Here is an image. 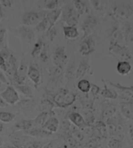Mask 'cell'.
<instances>
[{
  "label": "cell",
  "instance_id": "6da1fadb",
  "mask_svg": "<svg viewBox=\"0 0 133 148\" xmlns=\"http://www.w3.org/2000/svg\"><path fill=\"white\" fill-rule=\"evenodd\" d=\"M110 15L117 22H125L133 15V1H114Z\"/></svg>",
  "mask_w": 133,
  "mask_h": 148
},
{
  "label": "cell",
  "instance_id": "7a4b0ae2",
  "mask_svg": "<svg viewBox=\"0 0 133 148\" xmlns=\"http://www.w3.org/2000/svg\"><path fill=\"white\" fill-rule=\"evenodd\" d=\"M61 20L65 22L68 26H74L78 24L80 15L76 11L74 5L67 4L61 9Z\"/></svg>",
  "mask_w": 133,
  "mask_h": 148
},
{
  "label": "cell",
  "instance_id": "3957f363",
  "mask_svg": "<svg viewBox=\"0 0 133 148\" xmlns=\"http://www.w3.org/2000/svg\"><path fill=\"white\" fill-rule=\"evenodd\" d=\"M108 52L114 57L120 61H129L132 58V53L127 46L119 45L108 48Z\"/></svg>",
  "mask_w": 133,
  "mask_h": 148
},
{
  "label": "cell",
  "instance_id": "277c9868",
  "mask_svg": "<svg viewBox=\"0 0 133 148\" xmlns=\"http://www.w3.org/2000/svg\"><path fill=\"white\" fill-rule=\"evenodd\" d=\"M47 11L39 12H27L22 15V22L25 26H37L44 18Z\"/></svg>",
  "mask_w": 133,
  "mask_h": 148
},
{
  "label": "cell",
  "instance_id": "5b68a950",
  "mask_svg": "<svg viewBox=\"0 0 133 148\" xmlns=\"http://www.w3.org/2000/svg\"><path fill=\"white\" fill-rule=\"evenodd\" d=\"M97 39V37L93 34L82 39L79 47V51L81 54L84 56H87L94 52L95 50Z\"/></svg>",
  "mask_w": 133,
  "mask_h": 148
},
{
  "label": "cell",
  "instance_id": "8992f818",
  "mask_svg": "<svg viewBox=\"0 0 133 148\" xmlns=\"http://www.w3.org/2000/svg\"><path fill=\"white\" fill-rule=\"evenodd\" d=\"M108 84L112 88L116 89L119 92L121 101L130 102L133 101V86H122L119 83H115L108 81Z\"/></svg>",
  "mask_w": 133,
  "mask_h": 148
},
{
  "label": "cell",
  "instance_id": "52a82bcc",
  "mask_svg": "<svg viewBox=\"0 0 133 148\" xmlns=\"http://www.w3.org/2000/svg\"><path fill=\"white\" fill-rule=\"evenodd\" d=\"M99 18L93 15L89 14L84 19L83 24H82V31L83 32V37L82 39H85L89 35H92L93 30L95 29L99 23Z\"/></svg>",
  "mask_w": 133,
  "mask_h": 148
},
{
  "label": "cell",
  "instance_id": "ba28073f",
  "mask_svg": "<svg viewBox=\"0 0 133 148\" xmlns=\"http://www.w3.org/2000/svg\"><path fill=\"white\" fill-rule=\"evenodd\" d=\"M14 33L25 43H32L35 38L34 31L32 28L24 25L14 29Z\"/></svg>",
  "mask_w": 133,
  "mask_h": 148
},
{
  "label": "cell",
  "instance_id": "9c48e42d",
  "mask_svg": "<svg viewBox=\"0 0 133 148\" xmlns=\"http://www.w3.org/2000/svg\"><path fill=\"white\" fill-rule=\"evenodd\" d=\"M0 97L7 104H11V105H14L20 101L19 93L16 89L12 86H7L5 90L0 94Z\"/></svg>",
  "mask_w": 133,
  "mask_h": 148
},
{
  "label": "cell",
  "instance_id": "30bf717a",
  "mask_svg": "<svg viewBox=\"0 0 133 148\" xmlns=\"http://www.w3.org/2000/svg\"><path fill=\"white\" fill-rule=\"evenodd\" d=\"M53 63L55 66L63 68L66 65L68 62V56L66 53L64 47H58L53 53Z\"/></svg>",
  "mask_w": 133,
  "mask_h": 148
},
{
  "label": "cell",
  "instance_id": "8fae6325",
  "mask_svg": "<svg viewBox=\"0 0 133 148\" xmlns=\"http://www.w3.org/2000/svg\"><path fill=\"white\" fill-rule=\"evenodd\" d=\"M108 38L109 47L123 45V42L125 41L123 32L121 28H120L118 25H115L112 28Z\"/></svg>",
  "mask_w": 133,
  "mask_h": 148
},
{
  "label": "cell",
  "instance_id": "7c38bea8",
  "mask_svg": "<svg viewBox=\"0 0 133 148\" xmlns=\"http://www.w3.org/2000/svg\"><path fill=\"white\" fill-rule=\"evenodd\" d=\"M27 71L28 68L27 65L25 63L22 62L20 63L17 71L14 74L13 79H12V80L15 82V84L22 85L24 84L27 76Z\"/></svg>",
  "mask_w": 133,
  "mask_h": 148
},
{
  "label": "cell",
  "instance_id": "4fadbf2b",
  "mask_svg": "<svg viewBox=\"0 0 133 148\" xmlns=\"http://www.w3.org/2000/svg\"><path fill=\"white\" fill-rule=\"evenodd\" d=\"M69 119L75 127L79 129H85L89 127V125L86 123L84 117L78 112H73L69 115Z\"/></svg>",
  "mask_w": 133,
  "mask_h": 148
},
{
  "label": "cell",
  "instance_id": "5bb4252c",
  "mask_svg": "<svg viewBox=\"0 0 133 148\" xmlns=\"http://www.w3.org/2000/svg\"><path fill=\"white\" fill-rule=\"evenodd\" d=\"M27 76L32 81V82L34 84L35 88H37L40 82L41 75H40L39 69L36 65L34 64L30 65L29 68H28Z\"/></svg>",
  "mask_w": 133,
  "mask_h": 148
},
{
  "label": "cell",
  "instance_id": "9a60e30c",
  "mask_svg": "<svg viewBox=\"0 0 133 148\" xmlns=\"http://www.w3.org/2000/svg\"><path fill=\"white\" fill-rule=\"evenodd\" d=\"M120 110L121 114L125 118L133 120V101H121Z\"/></svg>",
  "mask_w": 133,
  "mask_h": 148
},
{
  "label": "cell",
  "instance_id": "2e32d148",
  "mask_svg": "<svg viewBox=\"0 0 133 148\" xmlns=\"http://www.w3.org/2000/svg\"><path fill=\"white\" fill-rule=\"evenodd\" d=\"M90 69V64H89V59L84 58L79 63L76 71V79L79 80L83 77L88 72Z\"/></svg>",
  "mask_w": 133,
  "mask_h": 148
},
{
  "label": "cell",
  "instance_id": "e0dca14e",
  "mask_svg": "<svg viewBox=\"0 0 133 148\" xmlns=\"http://www.w3.org/2000/svg\"><path fill=\"white\" fill-rule=\"evenodd\" d=\"M42 128L47 130V131L51 132V133L56 132L60 128V121L57 117L51 116L47 119Z\"/></svg>",
  "mask_w": 133,
  "mask_h": 148
},
{
  "label": "cell",
  "instance_id": "ac0fdd59",
  "mask_svg": "<svg viewBox=\"0 0 133 148\" xmlns=\"http://www.w3.org/2000/svg\"><path fill=\"white\" fill-rule=\"evenodd\" d=\"M34 127V121L30 119H21L17 121L14 125V128L16 131L26 132L29 131Z\"/></svg>",
  "mask_w": 133,
  "mask_h": 148
},
{
  "label": "cell",
  "instance_id": "d6986e66",
  "mask_svg": "<svg viewBox=\"0 0 133 148\" xmlns=\"http://www.w3.org/2000/svg\"><path fill=\"white\" fill-rule=\"evenodd\" d=\"M132 65L129 61H120L117 63L116 70L119 75L126 76L131 72Z\"/></svg>",
  "mask_w": 133,
  "mask_h": 148
},
{
  "label": "cell",
  "instance_id": "ffe728a7",
  "mask_svg": "<svg viewBox=\"0 0 133 148\" xmlns=\"http://www.w3.org/2000/svg\"><path fill=\"white\" fill-rule=\"evenodd\" d=\"M26 134L31 136L37 138H46L52 134V133L47 131V130L43 128H37V127H35V128L30 129L29 131H26Z\"/></svg>",
  "mask_w": 133,
  "mask_h": 148
},
{
  "label": "cell",
  "instance_id": "44dd1931",
  "mask_svg": "<svg viewBox=\"0 0 133 148\" xmlns=\"http://www.w3.org/2000/svg\"><path fill=\"white\" fill-rule=\"evenodd\" d=\"M63 29L64 35L66 39H75L79 36V32L76 27L63 25Z\"/></svg>",
  "mask_w": 133,
  "mask_h": 148
},
{
  "label": "cell",
  "instance_id": "7402d4cb",
  "mask_svg": "<svg viewBox=\"0 0 133 148\" xmlns=\"http://www.w3.org/2000/svg\"><path fill=\"white\" fill-rule=\"evenodd\" d=\"M18 103L20 109L24 112H32L35 106V101L32 99H25V100L19 101Z\"/></svg>",
  "mask_w": 133,
  "mask_h": 148
},
{
  "label": "cell",
  "instance_id": "603a6c76",
  "mask_svg": "<svg viewBox=\"0 0 133 148\" xmlns=\"http://www.w3.org/2000/svg\"><path fill=\"white\" fill-rule=\"evenodd\" d=\"M50 114L47 112H41L35 117V119L33 120L34 121V127L37 128H42L44 125L47 119L49 118Z\"/></svg>",
  "mask_w": 133,
  "mask_h": 148
},
{
  "label": "cell",
  "instance_id": "cb8c5ba5",
  "mask_svg": "<svg viewBox=\"0 0 133 148\" xmlns=\"http://www.w3.org/2000/svg\"><path fill=\"white\" fill-rule=\"evenodd\" d=\"M101 95L104 98L108 99H116L118 97V93H117L116 90H112V89H110L108 88V86L106 85L104 86V88L103 90L101 91Z\"/></svg>",
  "mask_w": 133,
  "mask_h": 148
},
{
  "label": "cell",
  "instance_id": "d4e9b609",
  "mask_svg": "<svg viewBox=\"0 0 133 148\" xmlns=\"http://www.w3.org/2000/svg\"><path fill=\"white\" fill-rule=\"evenodd\" d=\"M76 99V95L75 93L68 90L66 91L63 104V108L70 106L75 103Z\"/></svg>",
  "mask_w": 133,
  "mask_h": 148
},
{
  "label": "cell",
  "instance_id": "484cf974",
  "mask_svg": "<svg viewBox=\"0 0 133 148\" xmlns=\"http://www.w3.org/2000/svg\"><path fill=\"white\" fill-rule=\"evenodd\" d=\"M15 89L17 90L19 92L21 93L23 95L29 97L32 99L33 96V94L32 92V89L30 87L27 85H24V84H22V85H19V84H15Z\"/></svg>",
  "mask_w": 133,
  "mask_h": 148
},
{
  "label": "cell",
  "instance_id": "4316f807",
  "mask_svg": "<svg viewBox=\"0 0 133 148\" xmlns=\"http://www.w3.org/2000/svg\"><path fill=\"white\" fill-rule=\"evenodd\" d=\"M77 88L78 90L84 93H88L91 90V84L89 81L86 79H82L79 80L77 84Z\"/></svg>",
  "mask_w": 133,
  "mask_h": 148
},
{
  "label": "cell",
  "instance_id": "83f0119b",
  "mask_svg": "<svg viewBox=\"0 0 133 148\" xmlns=\"http://www.w3.org/2000/svg\"><path fill=\"white\" fill-rule=\"evenodd\" d=\"M116 112V108L114 105H108L106 106L103 111V119L104 120H108L111 117H114Z\"/></svg>",
  "mask_w": 133,
  "mask_h": 148
},
{
  "label": "cell",
  "instance_id": "f1b7e54d",
  "mask_svg": "<svg viewBox=\"0 0 133 148\" xmlns=\"http://www.w3.org/2000/svg\"><path fill=\"white\" fill-rule=\"evenodd\" d=\"M44 45L45 43L42 39H39L35 42V44L33 46L32 52H31V54H32L33 58H37L38 56L40 55L43 47H44Z\"/></svg>",
  "mask_w": 133,
  "mask_h": 148
},
{
  "label": "cell",
  "instance_id": "f546056e",
  "mask_svg": "<svg viewBox=\"0 0 133 148\" xmlns=\"http://www.w3.org/2000/svg\"><path fill=\"white\" fill-rule=\"evenodd\" d=\"M63 73V68L58 67V66H54L52 68L50 69L49 71V75L52 80L56 81L61 77Z\"/></svg>",
  "mask_w": 133,
  "mask_h": 148
},
{
  "label": "cell",
  "instance_id": "4dcf8cb0",
  "mask_svg": "<svg viewBox=\"0 0 133 148\" xmlns=\"http://www.w3.org/2000/svg\"><path fill=\"white\" fill-rule=\"evenodd\" d=\"M15 117V114L12 112L1 111L0 112V121L2 123H10L12 121H13Z\"/></svg>",
  "mask_w": 133,
  "mask_h": 148
},
{
  "label": "cell",
  "instance_id": "1f68e13d",
  "mask_svg": "<svg viewBox=\"0 0 133 148\" xmlns=\"http://www.w3.org/2000/svg\"><path fill=\"white\" fill-rule=\"evenodd\" d=\"M43 8L45 9V11H53V10L57 9L59 5L60 1L58 0H47L44 1Z\"/></svg>",
  "mask_w": 133,
  "mask_h": 148
},
{
  "label": "cell",
  "instance_id": "d6a6232c",
  "mask_svg": "<svg viewBox=\"0 0 133 148\" xmlns=\"http://www.w3.org/2000/svg\"><path fill=\"white\" fill-rule=\"evenodd\" d=\"M74 7L76 9V11L78 12L79 15H82L88 11V9L86 4L84 3V1H82L80 0H75L74 1Z\"/></svg>",
  "mask_w": 133,
  "mask_h": 148
},
{
  "label": "cell",
  "instance_id": "836d02e7",
  "mask_svg": "<svg viewBox=\"0 0 133 148\" xmlns=\"http://www.w3.org/2000/svg\"><path fill=\"white\" fill-rule=\"evenodd\" d=\"M53 106H54V104L49 99H44L42 101L41 104H40L41 112H47L50 114L52 112Z\"/></svg>",
  "mask_w": 133,
  "mask_h": 148
},
{
  "label": "cell",
  "instance_id": "e575fe53",
  "mask_svg": "<svg viewBox=\"0 0 133 148\" xmlns=\"http://www.w3.org/2000/svg\"><path fill=\"white\" fill-rule=\"evenodd\" d=\"M7 29L5 27H0V50L7 47Z\"/></svg>",
  "mask_w": 133,
  "mask_h": 148
},
{
  "label": "cell",
  "instance_id": "d590c367",
  "mask_svg": "<svg viewBox=\"0 0 133 148\" xmlns=\"http://www.w3.org/2000/svg\"><path fill=\"white\" fill-rule=\"evenodd\" d=\"M108 148H123L121 140L116 138H111L108 143Z\"/></svg>",
  "mask_w": 133,
  "mask_h": 148
},
{
  "label": "cell",
  "instance_id": "8d00e7d4",
  "mask_svg": "<svg viewBox=\"0 0 133 148\" xmlns=\"http://www.w3.org/2000/svg\"><path fill=\"white\" fill-rule=\"evenodd\" d=\"M91 3L92 7L96 10L97 11H103L104 9V5H105V1H100V0H98V1H95V0H93V1H90Z\"/></svg>",
  "mask_w": 133,
  "mask_h": 148
},
{
  "label": "cell",
  "instance_id": "74e56055",
  "mask_svg": "<svg viewBox=\"0 0 133 148\" xmlns=\"http://www.w3.org/2000/svg\"><path fill=\"white\" fill-rule=\"evenodd\" d=\"M40 60H41V62L46 63L47 62V61L49 58V56H48V50H47V47L46 46V45H44V47H43V50L40 52Z\"/></svg>",
  "mask_w": 133,
  "mask_h": 148
},
{
  "label": "cell",
  "instance_id": "f35d334b",
  "mask_svg": "<svg viewBox=\"0 0 133 148\" xmlns=\"http://www.w3.org/2000/svg\"><path fill=\"white\" fill-rule=\"evenodd\" d=\"M11 55V53L10 52V50L9 49L8 47L4 48L3 49L0 50V56L3 58L5 60H8Z\"/></svg>",
  "mask_w": 133,
  "mask_h": 148
},
{
  "label": "cell",
  "instance_id": "ab89813d",
  "mask_svg": "<svg viewBox=\"0 0 133 148\" xmlns=\"http://www.w3.org/2000/svg\"><path fill=\"white\" fill-rule=\"evenodd\" d=\"M72 136L77 140V141H82L84 139V134L78 129H75L72 131Z\"/></svg>",
  "mask_w": 133,
  "mask_h": 148
},
{
  "label": "cell",
  "instance_id": "60d3db41",
  "mask_svg": "<svg viewBox=\"0 0 133 148\" xmlns=\"http://www.w3.org/2000/svg\"><path fill=\"white\" fill-rule=\"evenodd\" d=\"M47 35L48 39L50 40V42H52L53 39H55V37H56V35H57V30L56 29L55 27H52L50 30L47 32Z\"/></svg>",
  "mask_w": 133,
  "mask_h": 148
},
{
  "label": "cell",
  "instance_id": "b9f144b4",
  "mask_svg": "<svg viewBox=\"0 0 133 148\" xmlns=\"http://www.w3.org/2000/svg\"><path fill=\"white\" fill-rule=\"evenodd\" d=\"M1 5L4 8H11L14 3V1L12 0H1Z\"/></svg>",
  "mask_w": 133,
  "mask_h": 148
},
{
  "label": "cell",
  "instance_id": "7bdbcfd3",
  "mask_svg": "<svg viewBox=\"0 0 133 148\" xmlns=\"http://www.w3.org/2000/svg\"><path fill=\"white\" fill-rule=\"evenodd\" d=\"M66 141H67L68 144H69L71 147H77L78 141L72 136V135H71V136H69L67 138H66Z\"/></svg>",
  "mask_w": 133,
  "mask_h": 148
},
{
  "label": "cell",
  "instance_id": "ee69618b",
  "mask_svg": "<svg viewBox=\"0 0 133 148\" xmlns=\"http://www.w3.org/2000/svg\"><path fill=\"white\" fill-rule=\"evenodd\" d=\"M58 140H52V141L50 142L49 143H48L47 144L44 145L42 148H58Z\"/></svg>",
  "mask_w": 133,
  "mask_h": 148
},
{
  "label": "cell",
  "instance_id": "f6af8a7d",
  "mask_svg": "<svg viewBox=\"0 0 133 148\" xmlns=\"http://www.w3.org/2000/svg\"><path fill=\"white\" fill-rule=\"evenodd\" d=\"M90 91H91V93L93 94V95L95 97L97 94L101 91V90H100V88L98 86H97L94 84H92Z\"/></svg>",
  "mask_w": 133,
  "mask_h": 148
},
{
  "label": "cell",
  "instance_id": "bcb514c9",
  "mask_svg": "<svg viewBox=\"0 0 133 148\" xmlns=\"http://www.w3.org/2000/svg\"><path fill=\"white\" fill-rule=\"evenodd\" d=\"M61 129L65 132H68L71 128V125L69 121H63L61 125Z\"/></svg>",
  "mask_w": 133,
  "mask_h": 148
},
{
  "label": "cell",
  "instance_id": "7dc6e473",
  "mask_svg": "<svg viewBox=\"0 0 133 148\" xmlns=\"http://www.w3.org/2000/svg\"><path fill=\"white\" fill-rule=\"evenodd\" d=\"M0 82L5 84H9V80H7V77L5 76V75L0 71Z\"/></svg>",
  "mask_w": 133,
  "mask_h": 148
},
{
  "label": "cell",
  "instance_id": "c3c4849f",
  "mask_svg": "<svg viewBox=\"0 0 133 148\" xmlns=\"http://www.w3.org/2000/svg\"><path fill=\"white\" fill-rule=\"evenodd\" d=\"M43 146L41 145V144L40 142H34L31 144L29 145H28L26 148H42Z\"/></svg>",
  "mask_w": 133,
  "mask_h": 148
},
{
  "label": "cell",
  "instance_id": "681fc988",
  "mask_svg": "<svg viewBox=\"0 0 133 148\" xmlns=\"http://www.w3.org/2000/svg\"><path fill=\"white\" fill-rule=\"evenodd\" d=\"M5 17V11L3 10V7L0 5V21H1Z\"/></svg>",
  "mask_w": 133,
  "mask_h": 148
},
{
  "label": "cell",
  "instance_id": "f907efd6",
  "mask_svg": "<svg viewBox=\"0 0 133 148\" xmlns=\"http://www.w3.org/2000/svg\"><path fill=\"white\" fill-rule=\"evenodd\" d=\"M129 136L130 140L133 142V126L130 125L129 127Z\"/></svg>",
  "mask_w": 133,
  "mask_h": 148
},
{
  "label": "cell",
  "instance_id": "816d5d0a",
  "mask_svg": "<svg viewBox=\"0 0 133 148\" xmlns=\"http://www.w3.org/2000/svg\"><path fill=\"white\" fill-rule=\"evenodd\" d=\"M7 105V104L5 102V101L3 99L0 97V107H4V106H6Z\"/></svg>",
  "mask_w": 133,
  "mask_h": 148
},
{
  "label": "cell",
  "instance_id": "f5cc1de1",
  "mask_svg": "<svg viewBox=\"0 0 133 148\" xmlns=\"http://www.w3.org/2000/svg\"><path fill=\"white\" fill-rule=\"evenodd\" d=\"M5 63L6 60L3 58H2L1 56H0V67H1L2 66L5 64Z\"/></svg>",
  "mask_w": 133,
  "mask_h": 148
},
{
  "label": "cell",
  "instance_id": "db71d44e",
  "mask_svg": "<svg viewBox=\"0 0 133 148\" xmlns=\"http://www.w3.org/2000/svg\"><path fill=\"white\" fill-rule=\"evenodd\" d=\"M4 129V127H3V124L2 123L1 121H0V134L2 132H3Z\"/></svg>",
  "mask_w": 133,
  "mask_h": 148
},
{
  "label": "cell",
  "instance_id": "11a10c76",
  "mask_svg": "<svg viewBox=\"0 0 133 148\" xmlns=\"http://www.w3.org/2000/svg\"><path fill=\"white\" fill-rule=\"evenodd\" d=\"M3 140H2L1 138H0V148H1L3 147Z\"/></svg>",
  "mask_w": 133,
  "mask_h": 148
},
{
  "label": "cell",
  "instance_id": "9f6ffc18",
  "mask_svg": "<svg viewBox=\"0 0 133 148\" xmlns=\"http://www.w3.org/2000/svg\"><path fill=\"white\" fill-rule=\"evenodd\" d=\"M99 148H108V147L105 146V145H102V146H101Z\"/></svg>",
  "mask_w": 133,
  "mask_h": 148
},
{
  "label": "cell",
  "instance_id": "6f0895ef",
  "mask_svg": "<svg viewBox=\"0 0 133 148\" xmlns=\"http://www.w3.org/2000/svg\"><path fill=\"white\" fill-rule=\"evenodd\" d=\"M1 84H2V83H1V82H0V87L1 86Z\"/></svg>",
  "mask_w": 133,
  "mask_h": 148
},
{
  "label": "cell",
  "instance_id": "680465c9",
  "mask_svg": "<svg viewBox=\"0 0 133 148\" xmlns=\"http://www.w3.org/2000/svg\"><path fill=\"white\" fill-rule=\"evenodd\" d=\"M129 148H132V147H129Z\"/></svg>",
  "mask_w": 133,
  "mask_h": 148
},
{
  "label": "cell",
  "instance_id": "91938a15",
  "mask_svg": "<svg viewBox=\"0 0 133 148\" xmlns=\"http://www.w3.org/2000/svg\"><path fill=\"white\" fill-rule=\"evenodd\" d=\"M58 148H60V147H58Z\"/></svg>",
  "mask_w": 133,
  "mask_h": 148
},
{
  "label": "cell",
  "instance_id": "94428289",
  "mask_svg": "<svg viewBox=\"0 0 133 148\" xmlns=\"http://www.w3.org/2000/svg\"><path fill=\"white\" fill-rule=\"evenodd\" d=\"M2 147H1V148H2Z\"/></svg>",
  "mask_w": 133,
  "mask_h": 148
}]
</instances>
